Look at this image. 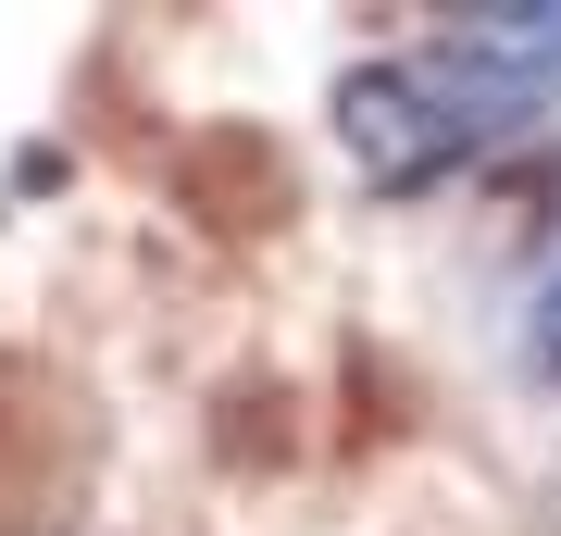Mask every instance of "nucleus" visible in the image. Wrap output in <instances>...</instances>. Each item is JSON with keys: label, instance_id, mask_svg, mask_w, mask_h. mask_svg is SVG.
<instances>
[{"label": "nucleus", "instance_id": "1", "mask_svg": "<svg viewBox=\"0 0 561 536\" xmlns=\"http://www.w3.org/2000/svg\"><path fill=\"white\" fill-rule=\"evenodd\" d=\"M561 88V13H461L449 38L387 50L337 88V138L362 150V175H449L500 138L512 113H537Z\"/></svg>", "mask_w": 561, "mask_h": 536}, {"label": "nucleus", "instance_id": "2", "mask_svg": "<svg viewBox=\"0 0 561 536\" xmlns=\"http://www.w3.org/2000/svg\"><path fill=\"white\" fill-rule=\"evenodd\" d=\"M537 362L561 375V275H549V299H537Z\"/></svg>", "mask_w": 561, "mask_h": 536}]
</instances>
